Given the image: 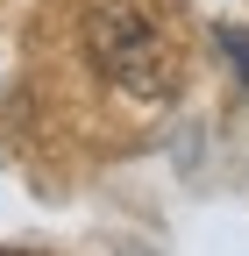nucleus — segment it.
Listing matches in <instances>:
<instances>
[{
  "instance_id": "obj_1",
  "label": "nucleus",
  "mask_w": 249,
  "mask_h": 256,
  "mask_svg": "<svg viewBox=\"0 0 249 256\" xmlns=\"http://www.w3.org/2000/svg\"><path fill=\"white\" fill-rule=\"evenodd\" d=\"M78 43L92 57V72L114 92L142 100V107L178 92V43L142 0H86L78 8Z\"/></svg>"
}]
</instances>
